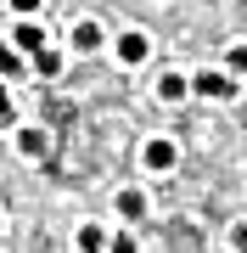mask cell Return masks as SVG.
Segmentation results:
<instances>
[{"label": "cell", "mask_w": 247, "mask_h": 253, "mask_svg": "<svg viewBox=\"0 0 247 253\" xmlns=\"http://www.w3.org/2000/svg\"><path fill=\"white\" fill-rule=\"evenodd\" d=\"M191 90L219 101V96H230V90H236V79H225V73H197V79H191Z\"/></svg>", "instance_id": "cell-3"}, {"label": "cell", "mask_w": 247, "mask_h": 253, "mask_svg": "<svg viewBox=\"0 0 247 253\" xmlns=\"http://www.w3.org/2000/svg\"><path fill=\"white\" fill-rule=\"evenodd\" d=\"M73 248L79 253H101V248H107V231H101V225H79L73 231Z\"/></svg>", "instance_id": "cell-4"}, {"label": "cell", "mask_w": 247, "mask_h": 253, "mask_svg": "<svg viewBox=\"0 0 247 253\" xmlns=\"http://www.w3.org/2000/svg\"><path fill=\"white\" fill-rule=\"evenodd\" d=\"M73 45H79V51H96V45H101V28H96V23H73Z\"/></svg>", "instance_id": "cell-9"}, {"label": "cell", "mask_w": 247, "mask_h": 253, "mask_svg": "<svg viewBox=\"0 0 247 253\" xmlns=\"http://www.w3.org/2000/svg\"><path fill=\"white\" fill-rule=\"evenodd\" d=\"M28 68H34L39 79H51V73H62V56H56V51H34V56H28Z\"/></svg>", "instance_id": "cell-7"}, {"label": "cell", "mask_w": 247, "mask_h": 253, "mask_svg": "<svg viewBox=\"0 0 247 253\" xmlns=\"http://www.w3.org/2000/svg\"><path fill=\"white\" fill-rule=\"evenodd\" d=\"M17 146H23V158H45L51 152V135H45V129H23Z\"/></svg>", "instance_id": "cell-6"}, {"label": "cell", "mask_w": 247, "mask_h": 253, "mask_svg": "<svg viewBox=\"0 0 247 253\" xmlns=\"http://www.w3.org/2000/svg\"><path fill=\"white\" fill-rule=\"evenodd\" d=\"M174 158H180V152H174V141H146V152H141V163H146L152 174H169Z\"/></svg>", "instance_id": "cell-2"}, {"label": "cell", "mask_w": 247, "mask_h": 253, "mask_svg": "<svg viewBox=\"0 0 247 253\" xmlns=\"http://www.w3.org/2000/svg\"><path fill=\"white\" fill-rule=\"evenodd\" d=\"M28 62H23V56L17 51H11V45H0V79H11V73H23Z\"/></svg>", "instance_id": "cell-11"}, {"label": "cell", "mask_w": 247, "mask_h": 253, "mask_svg": "<svg viewBox=\"0 0 247 253\" xmlns=\"http://www.w3.org/2000/svg\"><path fill=\"white\" fill-rule=\"evenodd\" d=\"M118 62H146V34H118Z\"/></svg>", "instance_id": "cell-5"}, {"label": "cell", "mask_w": 247, "mask_h": 253, "mask_svg": "<svg viewBox=\"0 0 247 253\" xmlns=\"http://www.w3.org/2000/svg\"><path fill=\"white\" fill-rule=\"evenodd\" d=\"M101 253H141V242H135V236H112Z\"/></svg>", "instance_id": "cell-12"}, {"label": "cell", "mask_w": 247, "mask_h": 253, "mask_svg": "<svg viewBox=\"0 0 247 253\" xmlns=\"http://www.w3.org/2000/svg\"><path fill=\"white\" fill-rule=\"evenodd\" d=\"M0 124H11V96H6V84H0Z\"/></svg>", "instance_id": "cell-14"}, {"label": "cell", "mask_w": 247, "mask_h": 253, "mask_svg": "<svg viewBox=\"0 0 247 253\" xmlns=\"http://www.w3.org/2000/svg\"><path fill=\"white\" fill-rule=\"evenodd\" d=\"M157 96H163V101H180L185 96V79H180V73H163V79H157Z\"/></svg>", "instance_id": "cell-10"}, {"label": "cell", "mask_w": 247, "mask_h": 253, "mask_svg": "<svg viewBox=\"0 0 247 253\" xmlns=\"http://www.w3.org/2000/svg\"><path fill=\"white\" fill-rule=\"evenodd\" d=\"M11 11H23V17H34V11H39V0H11Z\"/></svg>", "instance_id": "cell-13"}, {"label": "cell", "mask_w": 247, "mask_h": 253, "mask_svg": "<svg viewBox=\"0 0 247 253\" xmlns=\"http://www.w3.org/2000/svg\"><path fill=\"white\" fill-rule=\"evenodd\" d=\"M11 51H17V56L45 51V28H39V23H17V28H11Z\"/></svg>", "instance_id": "cell-1"}, {"label": "cell", "mask_w": 247, "mask_h": 253, "mask_svg": "<svg viewBox=\"0 0 247 253\" xmlns=\"http://www.w3.org/2000/svg\"><path fill=\"white\" fill-rule=\"evenodd\" d=\"M118 214L124 219H141V214H146V197H141V191H118Z\"/></svg>", "instance_id": "cell-8"}]
</instances>
